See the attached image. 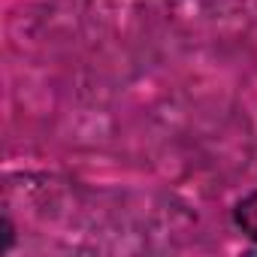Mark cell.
Instances as JSON below:
<instances>
[{
	"label": "cell",
	"instance_id": "obj_1",
	"mask_svg": "<svg viewBox=\"0 0 257 257\" xmlns=\"http://www.w3.org/2000/svg\"><path fill=\"white\" fill-rule=\"evenodd\" d=\"M233 227L251 245H257V191H248L245 197L236 200V206H233Z\"/></svg>",
	"mask_w": 257,
	"mask_h": 257
}]
</instances>
